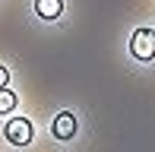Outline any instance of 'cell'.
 Wrapping results in <instances>:
<instances>
[{
  "label": "cell",
  "mask_w": 155,
  "mask_h": 152,
  "mask_svg": "<svg viewBox=\"0 0 155 152\" xmlns=\"http://www.w3.org/2000/svg\"><path fill=\"white\" fill-rule=\"evenodd\" d=\"M3 136L13 143V146H29V143H32V136H35L32 121H29V117H13V121L3 127Z\"/></svg>",
  "instance_id": "cell-2"
},
{
  "label": "cell",
  "mask_w": 155,
  "mask_h": 152,
  "mask_svg": "<svg viewBox=\"0 0 155 152\" xmlns=\"http://www.w3.org/2000/svg\"><path fill=\"white\" fill-rule=\"evenodd\" d=\"M51 133L57 136V140H73V133H76V117L70 114V111H63L54 117V127H51Z\"/></svg>",
  "instance_id": "cell-3"
},
{
  "label": "cell",
  "mask_w": 155,
  "mask_h": 152,
  "mask_svg": "<svg viewBox=\"0 0 155 152\" xmlns=\"http://www.w3.org/2000/svg\"><path fill=\"white\" fill-rule=\"evenodd\" d=\"M35 13L41 19H57L63 13V0H35Z\"/></svg>",
  "instance_id": "cell-4"
},
{
  "label": "cell",
  "mask_w": 155,
  "mask_h": 152,
  "mask_svg": "<svg viewBox=\"0 0 155 152\" xmlns=\"http://www.w3.org/2000/svg\"><path fill=\"white\" fill-rule=\"evenodd\" d=\"M6 82H10V70H6V67H3V64H0V89H3V86H6Z\"/></svg>",
  "instance_id": "cell-6"
},
{
  "label": "cell",
  "mask_w": 155,
  "mask_h": 152,
  "mask_svg": "<svg viewBox=\"0 0 155 152\" xmlns=\"http://www.w3.org/2000/svg\"><path fill=\"white\" fill-rule=\"evenodd\" d=\"M130 54L136 60H152L155 57V32L152 29H136L130 35Z\"/></svg>",
  "instance_id": "cell-1"
},
{
  "label": "cell",
  "mask_w": 155,
  "mask_h": 152,
  "mask_svg": "<svg viewBox=\"0 0 155 152\" xmlns=\"http://www.w3.org/2000/svg\"><path fill=\"white\" fill-rule=\"evenodd\" d=\"M13 108H16V95L3 86V89H0V114H10Z\"/></svg>",
  "instance_id": "cell-5"
}]
</instances>
